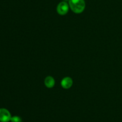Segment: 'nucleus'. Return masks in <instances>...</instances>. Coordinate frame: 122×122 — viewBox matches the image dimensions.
<instances>
[{"label":"nucleus","instance_id":"nucleus-3","mask_svg":"<svg viewBox=\"0 0 122 122\" xmlns=\"http://www.w3.org/2000/svg\"><path fill=\"white\" fill-rule=\"evenodd\" d=\"M11 116L10 112L5 108L0 109V122H8L11 120Z\"/></svg>","mask_w":122,"mask_h":122},{"label":"nucleus","instance_id":"nucleus-7","mask_svg":"<svg viewBox=\"0 0 122 122\" xmlns=\"http://www.w3.org/2000/svg\"><path fill=\"white\" fill-rule=\"evenodd\" d=\"M63 1H65V2H66V1H69V0H63Z\"/></svg>","mask_w":122,"mask_h":122},{"label":"nucleus","instance_id":"nucleus-2","mask_svg":"<svg viewBox=\"0 0 122 122\" xmlns=\"http://www.w3.org/2000/svg\"><path fill=\"white\" fill-rule=\"evenodd\" d=\"M69 10V5L65 1H63L58 4L57 7V11L60 15H65L68 13Z\"/></svg>","mask_w":122,"mask_h":122},{"label":"nucleus","instance_id":"nucleus-6","mask_svg":"<svg viewBox=\"0 0 122 122\" xmlns=\"http://www.w3.org/2000/svg\"><path fill=\"white\" fill-rule=\"evenodd\" d=\"M11 122H22V120L19 116H13V117H11Z\"/></svg>","mask_w":122,"mask_h":122},{"label":"nucleus","instance_id":"nucleus-8","mask_svg":"<svg viewBox=\"0 0 122 122\" xmlns=\"http://www.w3.org/2000/svg\"></svg>","mask_w":122,"mask_h":122},{"label":"nucleus","instance_id":"nucleus-4","mask_svg":"<svg viewBox=\"0 0 122 122\" xmlns=\"http://www.w3.org/2000/svg\"><path fill=\"white\" fill-rule=\"evenodd\" d=\"M61 85L63 88L66 89H68L70 88L73 85L72 79L69 77H66L64 78L61 80Z\"/></svg>","mask_w":122,"mask_h":122},{"label":"nucleus","instance_id":"nucleus-1","mask_svg":"<svg viewBox=\"0 0 122 122\" xmlns=\"http://www.w3.org/2000/svg\"><path fill=\"white\" fill-rule=\"evenodd\" d=\"M69 7L75 13L79 14L82 13L85 8V0H69Z\"/></svg>","mask_w":122,"mask_h":122},{"label":"nucleus","instance_id":"nucleus-5","mask_svg":"<svg viewBox=\"0 0 122 122\" xmlns=\"http://www.w3.org/2000/svg\"><path fill=\"white\" fill-rule=\"evenodd\" d=\"M45 86L48 88H52L55 85V80L54 78L51 76H48L45 78L44 81Z\"/></svg>","mask_w":122,"mask_h":122}]
</instances>
